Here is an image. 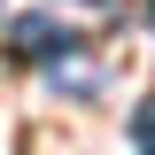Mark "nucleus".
I'll use <instances>...</instances> for the list:
<instances>
[{
    "label": "nucleus",
    "mask_w": 155,
    "mask_h": 155,
    "mask_svg": "<svg viewBox=\"0 0 155 155\" xmlns=\"http://www.w3.org/2000/svg\"><path fill=\"white\" fill-rule=\"evenodd\" d=\"M62 47H78L62 23H47V16H23V23H8V54L16 62H54Z\"/></svg>",
    "instance_id": "1"
},
{
    "label": "nucleus",
    "mask_w": 155,
    "mask_h": 155,
    "mask_svg": "<svg viewBox=\"0 0 155 155\" xmlns=\"http://www.w3.org/2000/svg\"><path fill=\"white\" fill-rule=\"evenodd\" d=\"M39 70L54 78L62 93H101V70H85V54H78V47H62L54 62H39Z\"/></svg>",
    "instance_id": "2"
},
{
    "label": "nucleus",
    "mask_w": 155,
    "mask_h": 155,
    "mask_svg": "<svg viewBox=\"0 0 155 155\" xmlns=\"http://www.w3.org/2000/svg\"><path fill=\"white\" fill-rule=\"evenodd\" d=\"M132 147H155V101H147V109L132 116Z\"/></svg>",
    "instance_id": "3"
},
{
    "label": "nucleus",
    "mask_w": 155,
    "mask_h": 155,
    "mask_svg": "<svg viewBox=\"0 0 155 155\" xmlns=\"http://www.w3.org/2000/svg\"><path fill=\"white\" fill-rule=\"evenodd\" d=\"M147 23H155V0H147Z\"/></svg>",
    "instance_id": "4"
},
{
    "label": "nucleus",
    "mask_w": 155,
    "mask_h": 155,
    "mask_svg": "<svg viewBox=\"0 0 155 155\" xmlns=\"http://www.w3.org/2000/svg\"><path fill=\"white\" fill-rule=\"evenodd\" d=\"M85 8H101V0H85Z\"/></svg>",
    "instance_id": "5"
}]
</instances>
